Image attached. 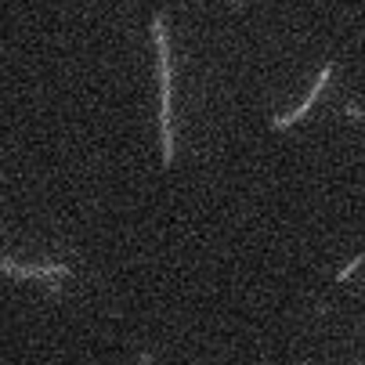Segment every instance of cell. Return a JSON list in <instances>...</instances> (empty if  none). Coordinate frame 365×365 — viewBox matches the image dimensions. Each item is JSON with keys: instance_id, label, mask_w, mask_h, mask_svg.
<instances>
[{"instance_id": "7a4b0ae2", "label": "cell", "mask_w": 365, "mask_h": 365, "mask_svg": "<svg viewBox=\"0 0 365 365\" xmlns=\"http://www.w3.org/2000/svg\"><path fill=\"white\" fill-rule=\"evenodd\" d=\"M329 73H333V66H326V69H322V76H319V83H315V87H311V94L304 98V106H300V109H293L289 116H279V120H275V127H289L293 120H300V116H304V113L311 109V101H315V98L322 94V87H326V80H329Z\"/></svg>"}, {"instance_id": "6da1fadb", "label": "cell", "mask_w": 365, "mask_h": 365, "mask_svg": "<svg viewBox=\"0 0 365 365\" xmlns=\"http://www.w3.org/2000/svg\"><path fill=\"white\" fill-rule=\"evenodd\" d=\"M155 51H160V130H163V163L174 160V127H170V55H167V29L163 19L152 22Z\"/></svg>"}]
</instances>
